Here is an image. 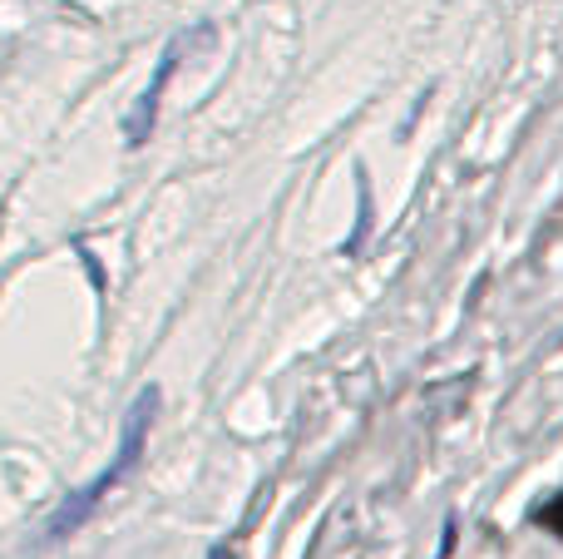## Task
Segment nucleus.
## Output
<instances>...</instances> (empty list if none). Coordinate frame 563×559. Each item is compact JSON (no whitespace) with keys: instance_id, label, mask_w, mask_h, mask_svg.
<instances>
[{"instance_id":"2","label":"nucleus","mask_w":563,"mask_h":559,"mask_svg":"<svg viewBox=\"0 0 563 559\" xmlns=\"http://www.w3.org/2000/svg\"><path fill=\"white\" fill-rule=\"evenodd\" d=\"M539 520H544L549 530H559V535H563V495H559L554 505H544V511H539Z\"/></svg>"},{"instance_id":"1","label":"nucleus","mask_w":563,"mask_h":559,"mask_svg":"<svg viewBox=\"0 0 563 559\" xmlns=\"http://www.w3.org/2000/svg\"><path fill=\"white\" fill-rule=\"evenodd\" d=\"M154 396L158 392H144V396H139V406H134V412H129V426H124V446H119V456H114V465H109V471L104 475H99V481L95 485H89V491H79L75 495V501H69L65 505V511H59V520H55V535H65V530H75V525L79 520H85V511H89V505H95L99 501V495H104L109 491V485H119V475H124L129 471V465H134L139 461V446H144V426L148 421H154Z\"/></svg>"}]
</instances>
